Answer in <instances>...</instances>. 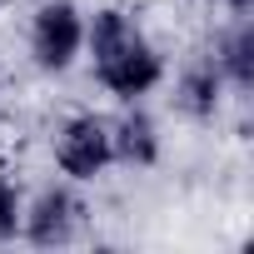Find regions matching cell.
<instances>
[{
  "mask_svg": "<svg viewBox=\"0 0 254 254\" xmlns=\"http://www.w3.org/2000/svg\"><path fill=\"white\" fill-rule=\"evenodd\" d=\"M25 50L40 75H70L85 60V5L80 0H40L25 25Z\"/></svg>",
  "mask_w": 254,
  "mask_h": 254,
  "instance_id": "2",
  "label": "cell"
},
{
  "mask_svg": "<svg viewBox=\"0 0 254 254\" xmlns=\"http://www.w3.org/2000/svg\"><path fill=\"white\" fill-rule=\"evenodd\" d=\"M50 155H55L60 180L95 185L105 170H115V155H110V115L80 110V115L60 120L55 135H50Z\"/></svg>",
  "mask_w": 254,
  "mask_h": 254,
  "instance_id": "3",
  "label": "cell"
},
{
  "mask_svg": "<svg viewBox=\"0 0 254 254\" xmlns=\"http://www.w3.org/2000/svg\"><path fill=\"white\" fill-rule=\"evenodd\" d=\"M234 5H249V0H234Z\"/></svg>",
  "mask_w": 254,
  "mask_h": 254,
  "instance_id": "9",
  "label": "cell"
},
{
  "mask_svg": "<svg viewBox=\"0 0 254 254\" xmlns=\"http://www.w3.org/2000/svg\"><path fill=\"white\" fill-rule=\"evenodd\" d=\"M209 60L219 65L229 95L234 100H249V90H254V20H249V5H234V15L214 30Z\"/></svg>",
  "mask_w": 254,
  "mask_h": 254,
  "instance_id": "7",
  "label": "cell"
},
{
  "mask_svg": "<svg viewBox=\"0 0 254 254\" xmlns=\"http://www.w3.org/2000/svg\"><path fill=\"white\" fill-rule=\"evenodd\" d=\"M20 209H25V194H20L15 175L0 165V244H15L20 239Z\"/></svg>",
  "mask_w": 254,
  "mask_h": 254,
  "instance_id": "8",
  "label": "cell"
},
{
  "mask_svg": "<svg viewBox=\"0 0 254 254\" xmlns=\"http://www.w3.org/2000/svg\"><path fill=\"white\" fill-rule=\"evenodd\" d=\"M224 100H229V85H224L219 65L209 60V50L190 55V60L180 65L175 85H170V105H175V115H185V120H194V125H214L219 110H224Z\"/></svg>",
  "mask_w": 254,
  "mask_h": 254,
  "instance_id": "6",
  "label": "cell"
},
{
  "mask_svg": "<svg viewBox=\"0 0 254 254\" xmlns=\"http://www.w3.org/2000/svg\"><path fill=\"white\" fill-rule=\"evenodd\" d=\"M110 155L120 170H155L165 160V130L145 100H130L110 115Z\"/></svg>",
  "mask_w": 254,
  "mask_h": 254,
  "instance_id": "5",
  "label": "cell"
},
{
  "mask_svg": "<svg viewBox=\"0 0 254 254\" xmlns=\"http://www.w3.org/2000/svg\"><path fill=\"white\" fill-rule=\"evenodd\" d=\"M85 219H90V209L75 194V185L70 180H50V185H40L25 199V209H20V239L35 244V249H65V244H75L85 234Z\"/></svg>",
  "mask_w": 254,
  "mask_h": 254,
  "instance_id": "4",
  "label": "cell"
},
{
  "mask_svg": "<svg viewBox=\"0 0 254 254\" xmlns=\"http://www.w3.org/2000/svg\"><path fill=\"white\" fill-rule=\"evenodd\" d=\"M85 60H90L95 85H100L115 105L150 100V95L170 80L165 50H160L155 35L140 25V15L125 10V5L85 10Z\"/></svg>",
  "mask_w": 254,
  "mask_h": 254,
  "instance_id": "1",
  "label": "cell"
}]
</instances>
